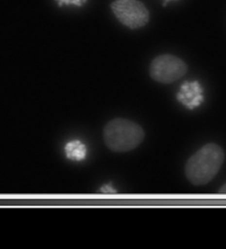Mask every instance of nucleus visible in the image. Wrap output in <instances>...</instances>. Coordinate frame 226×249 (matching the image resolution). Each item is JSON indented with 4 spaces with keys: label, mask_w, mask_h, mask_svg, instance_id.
Wrapping results in <instances>:
<instances>
[{
    "label": "nucleus",
    "mask_w": 226,
    "mask_h": 249,
    "mask_svg": "<svg viewBox=\"0 0 226 249\" xmlns=\"http://www.w3.org/2000/svg\"><path fill=\"white\" fill-rule=\"evenodd\" d=\"M59 5H75V6H82L87 0H55Z\"/></svg>",
    "instance_id": "nucleus-7"
},
{
    "label": "nucleus",
    "mask_w": 226,
    "mask_h": 249,
    "mask_svg": "<svg viewBox=\"0 0 226 249\" xmlns=\"http://www.w3.org/2000/svg\"><path fill=\"white\" fill-rule=\"evenodd\" d=\"M219 193L226 195V184H225V185L221 187V189L219 190Z\"/></svg>",
    "instance_id": "nucleus-8"
},
{
    "label": "nucleus",
    "mask_w": 226,
    "mask_h": 249,
    "mask_svg": "<svg viewBox=\"0 0 226 249\" xmlns=\"http://www.w3.org/2000/svg\"><path fill=\"white\" fill-rule=\"evenodd\" d=\"M67 157L73 161H82L87 156V148L81 141H72L65 147Z\"/></svg>",
    "instance_id": "nucleus-6"
},
{
    "label": "nucleus",
    "mask_w": 226,
    "mask_h": 249,
    "mask_svg": "<svg viewBox=\"0 0 226 249\" xmlns=\"http://www.w3.org/2000/svg\"><path fill=\"white\" fill-rule=\"evenodd\" d=\"M224 161L225 152L221 147L207 144L188 159L185 167L186 176L193 185H205L217 176Z\"/></svg>",
    "instance_id": "nucleus-1"
},
{
    "label": "nucleus",
    "mask_w": 226,
    "mask_h": 249,
    "mask_svg": "<svg viewBox=\"0 0 226 249\" xmlns=\"http://www.w3.org/2000/svg\"><path fill=\"white\" fill-rule=\"evenodd\" d=\"M111 8L119 21L129 29H140L149 21V10L139 0H115Z\"/></svg>",
    "instance_id": "nucleus-3"
},
{
    "label": "nucleus",
    "mask_w": 226,
    "mask_h": 249,
    "mask_svg": "<svg viewBox=\"0 0 226 249\" xmlns=\"http://www.w3.org/2000/svg\"><path fill=\"white\" fill-rule=\"evenodd\" d=\"M170 1H174V0H164V5H166V4H167V3H169V2H170Z\"/></svg>",
    "instance_id": "nucleus-9"
},
{
    "label": "nucleus",
    "mask_w": 226,
    "mask_h": 249,
    "mask_svg": "<svg viewBox=\"0 0 226 249\" xmlns=\"http://www.w3.org/2000/svg\"><path fill=\"white\" fill-rule=\"evenodd\" d=\"M104 142L108 149L118 153L136 149L145 138L144 130L135 121L118 118L104 127Z\"/></svg>",
    "instance_id": "nucleus-2"
},
{
    "label": "nucleus",
    "mask_w": 226,
    "mask_h": 249,
    "mask_svg": "<svg viewBox=\"0 0 226 249\" xmlns=\"http://www.w3.org/2000/svg\"><path fill=\"white\" fill-rule=\"evenodd\" d=\"M177 99L189 110L195 109L204 100L201 84L198 82H185L177 94Z\"/></svg>",
    "instance_id": "nucleus-5"
},
{
    "label": "nucleus",
    "mask_w": 226,
    "mask_h": 249,
    "mask_svg": "<svg viewBox=\"0 0 226 249\" xmlns=\"http://www.w3.org/2000/svg\"><path fill=\"white\" fill-rule=\"evenodd\" d=\"M188 72V66L181 58L164 54L154 58L149 67L151 78L159 83L169 84L178 81Z\"/></svg>",
    "instance_id": "nucleus-4"
}]
</instances>
